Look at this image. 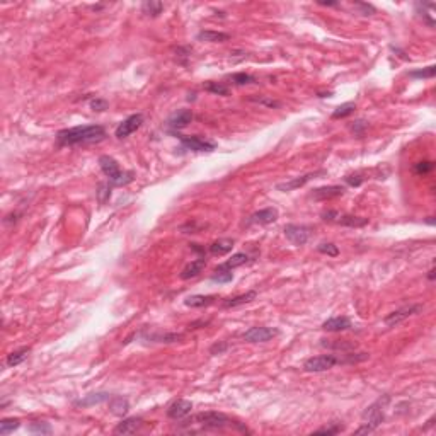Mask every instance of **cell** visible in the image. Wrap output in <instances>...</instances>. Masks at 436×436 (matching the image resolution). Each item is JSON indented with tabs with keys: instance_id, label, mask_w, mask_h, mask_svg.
I'll return each mask as SVG.
<instances>
[{
	"instance_id": "1",
	"label": "cell",
	"mask_w": 436,
	"mask_h": 436,
	"mask_svg": "<svg viewBox=\"0 0 436 436\" xmlns=\"http://www.w3.org/2000/svg\"><path fill=\"white\" fill-rule=\"evenodd\" d=\"M106 130L101 125H84L74 126V128L62 130L57 133V141L62 147H74V145H85V143H98L104 140Z\"/></svg>"
},
{
	"instance_id": "2",
	"label": "cell",
	"mask_w": 436,
	"mask_h": 436,
	"mask_svg": "<svg viewBox=\"0 0 436 436\" xmlns=\"http://www.w3.org/2000/svg\"><path fill=\"white\" fill-rule=\"evenodd\" d=\"M99 167H101V171L109 177V182L113 186H125V184H128V182L133 181V176H135L133 172L121 171L118 162L109 155H101L99 157Z\"/></svg>"
},
{
	"instance_id": "3",
	"label": "cell",
	"mask_w": 436,
	"mask_h": 436,
	"mask_svg": "<svg viewBox=\"0 0 436 436\" xmlns=\"http://www.w3.org/2000/svg\"><path fill=\"white\" fill-rule=\"evenodd\" d=\"M389 400V399H387ZM387 400H383V404L387 402ZM383 404H382V399L378 400V402L372 404L370 407L365 410L363 418H365V423L359 429H356V434H365V433H372V431H375L378 428L380 424L383 423L385 419V414H383Z\"/></svg>"
},
{
	"instance_id": "4",
	"label": "cell",
	"mask_w": 436,
	"mask_h": 436,
	"mask_svg": "<svg viewBox=\"0 0 436 436\" xmlns=\"http://www.w3.org/2000/svg\"><path fill=\"white\" fill-rule=\"evenodd\" d=\"M192 423L203 426L205 429H218V428H225V426L232 424V419L229 416H225L224 413H215V410H210V413H200L192 418Z\"/></svg>"
},
{
	"instance_id": "5",
	"label": "cell",
	"mask_w": 436,
	"mask_h": 436,
	"mask_svg": "<svg viewBox=\"0 0 436 436\" xmlns=\"http://www.w3.org/2000/svg\"><path fill=\"white\" fill-rule=\"evenodd\" d=\"M322 220L329 222V224H336L343 227H365L368 224V218L363 216H354L346 215V213H339L336 210H329L322 213Z\"/></svg>"
},
{
	"instance_id": "6",
	"label": "cell",
	"mask_w": 436,
	"mask_h": 436,
	"mask_svg": "<svg viewBox=\"0 0 436 436\" xmlns=\"http://www.w3.org/2000/svg\"><path fill=\"white\" fill-rule=\"evenodd\" d=\"M337 363H341V359L334 354H321V356H313L308 358L305 363H303V370L308 373H321V372H327L336 367Z\"/></svg>"
},
{
	"instance_id": "7",
	"label": "cell",
	"mask_w": 436,
	"mask_h": 436,
	"mask_svg": "<svg viewBox=\"0 0 436 436\" xmlns=\"http://www.w3.org/2000/svg\"><path fill=\"white\" fill-rule=\"evenodd\" d=\"M141 125H143V114L141 113L128 116V118L121 121V123L118 125V128H116V131H114L116 138H119V140L128 138V136L133 135Z\"/></svg>"
},
{
	"instance_id": "8",
	"label": "cell",
	"mask_w": 436,
	"mask_h": 436,
	"mask_svg": "<svg viewBox=\"0 0 436 436\" xmlns=\"http://www.w3.org/2000/svg\"><path fill=\"white\" fill-rule=\"evenodd\" d=\"M181 140V143L184 149L192 150V152H213L216 149L215 141H210L201 136H184V135H176Z\"/></svg>"
},
{
	"instance_id": "9",
	"label": "cell",
	"mask_w": 436,
	"mask_h": 436,
	"mask_svg": "<svg viewBox=\"0 0 436 436\" xmlns=\"http://www.w3.org/2000/svg\"><path fill=\"white\" fill-rule=\"evenodd\" d=\"M285 235L286 239L295 246H303L307 244V240L310 239L312 235V229L307 225H297V224H290L285 227Z\"/></svg>"
},
{
	"instance_id": "10",
	"label": "cell",
	"mask_w": 436,
	"mask_h": 436,
	"mask_svg": "<svg viewBox=\"0 0 436 436\" xmlns=\"http://www.w3.org/2000/svg\"><path fill=\"white\" fill-rule=\"evenodd\" d=\"M421 310H423V305H407V307L397 308V310L390 312L389 316L383 319V322H385V326L394 327V326H397V324L404 322L405 319L416 316V313L421 312Z\"/></svg>"
},
{
	"instance_id": "11",
	"label": "cell",
	"mask_w": 436,
	"mask_h": 436,
	"mask_svg": "<svg viewBox=\"0 0 436 436\" xmlns=\"http://www.w3.org/2000/svg\"><path fill=\"white\" fill-rule=\"evenodd\" d=\"M278 334H280V331L275 327L261 326V327H251L249 331L244 332L242 337H244V341L247 343H266V341H270V339L276 337Z\"/></svg>"
},
{
	"instance_id": "12",
	"label": "cell",
	"mask_w": 436,
	"mask_h": 436,
	"mask_svg": "<svg viewBox=\"0 0 436 436\" xmlns=\"http://www.w3.org/2000/svg\"><path fill=\"white\" fill-rule=\"evenodd\" d=\"M192 121V113L187 109H181L177 111V113H174L171 116L169 119H167V128L171 130V133H177V131H181L182 128H186L187 125H189Z\"/></svg>"
},
{
	"instance_id": "13",
	"label": "cell",
	"mask_w": 436,
	"mask_h": 436,
	"mask_svg": "<svg viewBox=\"0 0 436 436\" xmlns=\"http://www.w3.org/2000/svg\"><path fill=\"white\" fill-rule=\"evenodd\" d=\"M344 191L346 189H344L343 186H322V187L313 189L310 198L316 201H327V200H334V198L343 196Z\"/></svg>"
},
{
	"instance_id": "14",
	"label": "cell",
	"mask_w": 436,
	"mask_h": 436,
	"mask_svg": "<svg viewBox=\"0 0 436 436\" xmlns=\"http://www.w3.org/2000/svg\"><path fill=\"white\" fill-rule=\"evenodd\" d=\"M319 174H324V171L321 172H310V174H305V176H298V177H293V179L290 181H285V182H280V184H276V189L278 191H293V189H298V187L305 186L308 181H312L313 177L319 176Z\"/></svg>"
},
{
	"instance_id": "15",
	"label": "cell",
	"mask_w": 436,
	"mask_h": 436,
	"mask_svg": "<svg viewBox=\"0 0 436 436\" xmlns=\"http://www.w3.org/2000/svg\"><path fill=\"white\" fill-rule=\"evenodd\" d=\"M191 410H192V404L189 402V400L179 399V400H176V402H172L169 405V409H167V416H169L171 419H182V418H186V416H189Z\"/></svg>"
},
{
	"instance_id": "16",
	"label": "cell",
	"mask_w": 436,
	"mask_h": 436,
	"mask_svg": "<svg viewBox=\"0 0 436 436\" xmlns=\"http://www.w3.org/2000/svg\"><path fill=\"white\" fill-rule=\"evenodd\" d=\"M278 220V210L276 208H264V210H259L256 213H252L249 218V224H256V225H270L273 222Z\"/></svg>"
},
{
	"instance_id": "17",
	"label": "cell",
	"mask_w": 436,
	"mask_h": 436,
	"mask_svg": "<svg viewBox=\"0 0 436 436\" xmlns=\"http://www.w3.org/2000/svg\"><path fill=\"white\" fill-rule=\"evenodd\" d=\"M256 297H257V292L251 290V292H247V293H242V295H237V297L227 298V300L222 302V307H224V308H235V307L246 305V303L252 302Z\"/></svg>"
},
{
	"instance_id": "18",
	"label": "cell",
	"mask_w": 436,
	"mask_h": 436,
	"mask_svg": "<svg viewBox=\"0 0 436 436\" xmlns=\"http://www.w3.org/2000/svg\"><path fill=\"white\" fill-rule=\"evenodd\" d=\"M349 327H351V322H349L348 317H332L322 324V329L327 332H341Z\"/></svg>"
},
{
	"instance_id": "19",
	"label": "cell",
	"mask_w": 436,
	"mask_h": 436,
	"mask_svg": "<svg viewBox=\"0 0 436 436\" xmlns=\"http://www.w3.org/2000/svg\"><path fill=\"white\" fill-rule=\"evenodd\" d=\"M141 426V419L140 418H128L123 419L121 423L114 428L116 434H133L140 429Z\"/></svg>"
},
{
	"instance_id": "20",
	"label": "cell",
	"mask_w": 436,
	"mask_h": 436,
	"mask_svg": "<svg viewBox=\"0 0 436 436\" xmlns=\"http://www.w3.org/2000/svg\"><path fill=\"white\" fill-rule=\"evenodd\" d=\"M205 268H206V259H205V257L195 259V261H191L189 264L184 268V270H182L181 278H182V280H189V278H195V276L200 275V273L205 270Z\"/></svg>"
},
{
	"instance_id": "21",
	"label": "cell",
	"mask_w": 436,
	"mask_h": 436,
	"mask_svg": "<svg viewBox=\"0 0 436 436\" xmlns=\"http://www.w3.org/2000/svg\"><path fill=\"white\" fill-rule=\"evenodd\" d=\"M111 399V394L108 392H99V394H89L85 395L84 399H79L75 405H80V407H89V405H95V404H103L106 400Z\"/></svg>"
},
{
	"instance_id": "22",
	"label": "cell",
	"mask_w": 436,
	"mask_h": 436,
	"mask_svg": "<svg viewBox=\"0 0 436 436\" xmlns=\"http://www.w3.org/2000/svg\"><path fill=\"white\" fill-rule=\"evenodd\" d=\"M249 259H251V257L247 256L246 252H237V254L232 256L229 261H225L224 264L218 266L216 270H229V271H232L234 268H239V266L247 264V262H249Z\"/></svg>"
},
{
	"instance_id": "23",
	"label": "cell",
	"mask_w": 436,
	"mask_h": 436,
	"mask_svg": "<svg viewBox=\"0 0 436 436\" xmlns=\"http://www.w3.org/2000/svg\"><path fill=\"white\" fill-rule=\"evenodd\" d=\"M215 300H216V297H213V295H191L184 300V305L192 307V308H200V307L211 305Z\"/></svg>"
},
{
	"instance_id": "24",
	"label": "cell",
	"mask_w": 436,
	"mask_h": 436,
	"mask_svg": "<svg viewBox=\"0 0 436 436\" xmlns=\"http://www.w3.org/2000/svg\"><path fill=\"white\" fill-rule=\"evenodd\" d=\"M196 38L200 39V41H206V43H224L230 39L229 34L220 33V31H200Z\"/></svg>"
},
{
	"instance_id": "25",
	"label": "cell",
	"mask_w": 436,
	"mask_h": 436,
	"mask_svg": "<svg viewBox=\"0 0 436 436\" xmlns=\"http://www.w3.org/2000/svg\"><path fill=\"white\" fill-rule=\"evenodd\" d=\"M232 247H234V240H232V239L216 240V242H213V244L210 246V254H213V256H225V254H229V252L232 251Z\"/></svg>"
},
{
	"instance_id": "26",
	"label": "cell",
	"mask_w": 436,
	"mask_h": 436,
	"mask_svg": "<svg viewBox=\"0 0 436 436\" xmlns=\"http://www.w3.org/2000/svg\"><path fill=\"white\" fill-rule=\"evenodd\" d=\"M109 409L111 413H113L114 416H119V418H123V416L128 414L130 410V402L123 397H114L113 400L109 402Z\"/></svg>"
},
{
	"instance_id": "27",
	"label": "cell",
	"mask_w": 436,
	"mask_h": 436,
	"mask_svg": "<svg viewBox=\"0 0 436 436\" xmlns=\"http://www.w3.org/2000/svg\"><path fill=\"white\" fill-rule=\"evenodd\" d=\"M29 353H31V349L29 348H21V349H16V351H12L11 354L7 356V367H17V365H21L22 361H26Z\"/></svg>"
},
{
	"instance_id": "28",
	"label": "cell",
	"mask_w": 436,
	"mask_h": 436,
	"mask_svg": "<svg viewBox=\"0 0 436 436\" xmlns=\"http://www.w3.org/2000/svg\"><path fill=\"white\" fill-rule=\"evenodd\" d=\"M141 11H143V14H147V16L157 17L162 11H164V4L157 2V0H147V2L141 4Z\"/></svg>"
},
{
	"instance_id": "29",
	"label": "cell",
	"mask_w": 436,
	"mask_h": 436,
	"mask_svg": "<svg viewBox=\"0 0 436 436\" xmlns=\"http://www.w3.org/2000/svg\"><path fill=\"white\" fill-rule=\"evenodd\" d=\"M354 109H356V104H354V103H344V104L337 106V108L334 109L332 118H334V119L346 118V116H349V114L354 113Z\"/></svg>"
},
{
	"instance_id": "30",
	"label": "cell",
	"mask_w": 436,
	"mask_h": 436,
	"mask_svg": "<svg viewBox=\"0 0 436 436\" xmlns=\"http://www.w3.org/2000/svg\"><path fill=\"white\" fill-rule=\"evenodd\" d=\"M19 426H21L19 419H2V423H0V434L6 436L9 433H12V431H16Z\"/></svg>"
},
{
	"instance_id": "31",
	"label": "cell",
	"mask_w": 436,
	"mask_h": 436,
	"mask_svg": "<svg viewBox=\"0 0 436 436\" xmlns=\"http://www.w3.org/2000/svg\"><path fill=\"white\" fill-rule=\"evenodd\" d=\"M111 182H101L99 187H98V200L101 205H104L106 201L111 198Z\"/></svg>"
},
{
	"instance_id": "32",
	"label": "cell",
	"mask_w": 436,
	"mask_h": 436,
	"mask_svg": "<svg viewBox=\"0 0 436 436\" xmlns=\"http://www.w3.org/2000/svg\"><path fill=\"white\" fill-rule=\"evenodd\" d=\"M232 82H234L235 85H247V84H254L256 82V79L252 77V75H249V74H234V75H230L229 77Z\"/></svg>"
},
{
	"instance_id": "33",
	"label": "cell",
	"mask_w": 436,
	"mask_h": 436,
	"mask_svg": "<svg viewBox=\"0 0 436 436\" xmlns=\"http://www.w3.org/2000/svg\"><path fill=\"white\" fill-rule=\"evenodd\" d=\"M317 251L321 252V254H326V256H331V257L339 256V249H337V246H336V244H332V242H322V244L317 247Z\"/></svg>"
},
{
	"instance_id": "34",
	"label": "cell",
	"mask_w": 436,
	"mask_h": 436,
	"mask_svg": "<svg viewBox=\"0 0 436 436\" xmlns=\"http://www.w3.org/2000/svg\"><path fill=\"white\" fill-rule=\"evenodd\" d=\"M205 90L208 92H213V94H218V95H227L229 94V87L224 84H218V82H208L205 85Z\"/></svg>"
},
{
	"instance_id": "35",
	"label": "cell",
	"mask_w": 436,
	"mask_h": 436,
	"mask_svg": "<svg viewBox=\"0 0 436 436\" xmlns=\"http://www.w3.org/2000/svg\"><path fill=\"white\" fill-rule=\"evenodd\" d=\"M211 280L218 281V283H227V281L234 280V275H232V271L229 270H215V275L211 276Z\"/></svg>"
},
{
	"instance_id": "36",
	"label": "cell",
	"mask_w": 436,
	"mask_h": 436,
	"mask_svg": "<svg viewBox=\"0 0 436 436\" xmlns=\"http://www.w3.org/2000/svg\"><path fill=\"white\" fill-rule=\"evenodd\" d=\"M433 167H434V164H433V162H429V160L418 162V164L414 165V172H416V174H419V176H423V174H428V172L433 171Z\"/></svg>"
},
{
	"instance_id": "37",
	"label": "cell",
	"mask_w": 436,
	"mask_h": 436,
	"mask_svg": "<svg viewBox=\"0 0 436 436\" xmlns=\"http://www.w3.org/2000/svg\"><path fill=\"white\" fill-rule=\"evenodd\" d=\"M436 74V68L434 67H428V68H423V70H414L410 72V77H418V79H433Z\"/></svg>"
},
{
	"instance_id": "38",
	"label": "cell",
	"mask_w": 436,
	"mask_h": 436,
	"mask_svg": "<svg viewBox=\"0 0 436 436\" xmlns=\"http://www.w3.org/2000/svg\"><path fill=\"white\" fill-rule=\"evenodd\" d=\"M29 431H31V433L50 434L52 433V428H50V424H46V423H31L29 424Z\"/></svg>"
},
{
	"instance_id": "39",
	"label": "cell",
	"mask_w": 436,
	"mask_h": 436,
	"mask_svg": "<svg viewBox=\"0 0 436 436\" xmlns=\"http://www.w3.org/2000/svg\"><path fill=\"white\" fill-rule=\"evenodd\" d=\"M354 6H356V9H359V14H361V16H372V14H375V7L370 6V4L356 2Z\"/></svg>"
},
{
	"instance_id": "40",
	"label": "cell",
	"mask_w": 436,
	"mask_h": 436,
	"mask_svg": "<svg viewBox=\"0 0 436 436\" xmlns=\"http://www.w3.org/2000/svg\"><path fill=\"white\" fill-rule=\"evenodd\" d=\"M90 108H92L94 111H104V109H108V101L95 98V99L90 101Z\"/></svg>"
},
{
	"instance_id": "41",
	"label": "cell",
	"mask_w": 436,
	"mask_h": 436,
	"mask_svg": "<svg viewBox=\"0 0 436 436\" xmlns=\"http://www.w3.org/2000/svg\"><path fill=\"white\" fill-rule=\"evenodd\" d=\"M365 128H367V123H365L363 119H358V121H354V125L351 126V131L354 135H363V131H365Z\"/></svg>"
},
{
	"instance_id": "42",
	"label": "cell",
	"mask_w": 436,
	"mask_h": 436,
	"mask_svg": "<svg viewBox=\"0 0 436 436\" xmlns=\"http://www.w3.org/2000/svg\"><path fill=\"white\" fill-rule=\"evenodd\" d=\"M365 181V177H361L359 174H351V176H346V182L349 186H359L361 182Z\"/></svg>"
},
{
	"instance_id": "43",
	"label": "cell",
	"mask_w": 436,
	"mask_h": 436,
	"mask_svg": "<svg viewBox=\"0 0 436 436\" xmlns=\"http://www.w3.org/2000/svg\"><path fill=\"white\" fill-rule=\"evenodd\" d=\"M227 348H229V344H227V343H216V344H213V346L210 348V353L211 354H222Z\"/></svg>"
},
{
	"instance_id": "44",
	"label": "cell",
	"mask_w": 436,
	"mask_h": 436,
	"mask_svg": "<svg viewBox=\"0 0 436 436\" xmlns=\"http://www.w3.org/2000/svg\"><path fill=\"white\" fill-rule=\"evenodd\" d=\"M252 101H256V103H259V104H264V106H270V108H280V103H278V101H273V99H252Z\"/></svg>"
},
{
	"instance_id": "45",
	"label": "cell",
	"mask_w": 436,
	"mask_h": 436,
	"mask_svg": "<svg viewBox=\"0 0 436 436\" xmlns=\"http://www.w3.org/2000/svg\"><path fill=\"white\" fill-rule=\"evenodd\" d=\"M343 429V426H334V428H321L317 429V433H327V434H334V433H339V431Z\"/></svg>"
},
{
	"instance_id": "46",
	"label": "cell",
	"mask_w": 436,
	"mask_h": 436,
	"mask_svg": "<svg viewBox=\"0 0 436 436\" xmlns=\"http://www.w3.org/2000/svg\"><path fill=\"white\" fill-rule=\"evenodd\" d=\"M428 280H429V281H433V280H434V268H431V270H429Z\"/></svg>"
},
{
	"instance_id": "47",
	"label": "cell",
	"mask_w": 436,
	"mask_h": 436,
	"mask_svg": "<svg viewBox=\"0 0 436 436\" xmlns=\"http://www.w3.org/2000/svg\"><path fill=\"white\" fill-rule=\"evenodd\" d=\"M321 6H327V7H332V6H337V2H319Z\"/></svg>"
}]
</instances>
